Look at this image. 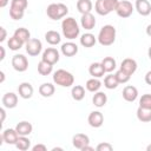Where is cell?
Instances as JSON below:
<instances>
[{"label": "cell", "mask_w": 151, "mask_h": 151, "mask_svg": "<svg viewBox=\"0 0 151 151\" xmlns=\"http://www.w3.org/2000/svg\"><path fill=\"white\" fill-rule=\"evenodd\" d=\"M61 31H63L64 37L68 40H73L76 38H78V35L80 33L79 25L76 21V19L72 17H68L61 21Z\"/></svg>", "instance_id": "cell-1"}, {"label": "cell", "mask_w": 151, "mask_h": 151, "mask_svg": "<svg viewBox=\"0 0 151 151\" xmlns=\"http://www.w3.org/2000/svg\"><path fill=\"white\" fill-rule=\"evenodd\" d=\"M116 28L112 25H105L100 28L98 34V41L103 46H110L116 40Z\"/></svg>", "instance_id": "cell-2"}, {"label": "cell", "mask_w": 151, "mask_h": 151, "mask_svg": "<svg viewBox=\"0 0 151 151\" xmlns=\"http://www.w3.org/2000/svg\"><path fill=\"white\" fill-rule=\"evenodd\" d=\"M53 81L61 87H70L74 83V77L71 72L60 68L53 73Z\"/></svg>", "instance_id": "cell-3"}, {"label": "cell", "mask_w": 151, "mask_h": 151, "mask_svg": "<svg viewBox=\"0 0 151 151\" xmlns=\"http://www.w3.org/2000/svg\"><path fill=\"white\" fill-rule=\"evenodd\" d=\"M46 13H47V17L52 20H59L61 18H64L67 13H68V8L66 5L64 4H51L47 6V9H46Z\"/></svg>", "instance_id": "cell-4"}, {"label": "cell", "mask_w": 151, "mask_h": 151, "mask_svg": "<svg viewBox=\"0 0 151 151\" xmlns=\"http://www.w3.org/2000/svg\"><path fill=\"white\" fill-rule=\"evenodd\" d=\"M118 2V0H97L94 9L99 15H107L112 11H116Z\"/></svg>", "instance_id": "cell-5"}, {"label": "cell", "mask_w": 151, "mask_h": 151, "mask_svg": "<svg viewBox=\"0 0 151 151\" xmlns=\"http://www.w3.org/2000/svg\"><path fill=\"white\" fill-rule=\"evenodd\" d=\"M25 46H26V52L28 53V55H32V57L38 55L42 50V44L37 38H31L25 44Z\"/></svg>", "instance_id": "cell-6"}, {"label": "cell", "mask_w": 151, "mask_h": 151, "mask_svg": "<svg viewBox=\"0 0 151 151\" xmlns=\"http://www.w3.org/2000/svg\"><path fill=\"white\" fill-rule=\"evenodd\" d=\"M12 66L18 72H25L28 68V60L24 54H15L12 58Z\"/></svg>", "instance_id": "cell-7"}, {"label": "cell", "mask_w": 151, "mask_h": 151, "mask_svg": "<svg viewBox=\"0 0 151 151\" xmlns=\"http://www.w3.org/2000/svg\"><path fill=\"white\" fill-rule=\"evenodd\" d=\"M133 12V6L130 1H126V0H123V1H119L118 5H117V8H116V13L118 14V17L120 18H129Z\"/></svg>", "instance_id": "cell-8"}, {"label": "cell", "mask_w": 151, "mask_h": 151, "mask_svg": "<svg viewBox=\"0 0 151 151\" xmlns=\"http://www.w3.org/2000/svg\"><path fill=\"white\" fill-rule=\"evenodd\" d=\"M59 52L57 51V48L54 47H47L44 52H42V57H41V60L51 64V65H54L59 61Z\"/></svg>", "instance_id": "cell-9"}, {"label": "cell", "mask_w": 151, "mask_h": 151, "mask_svg": "<svg viewBox=\"0 0 151 151\" xmlns=\"http://www.w3.org/2000/svg\"><path fill=\"white\" fill-rule=\"evenodd\" d=\"M72 144H73V146H74L76 149L83 150L86 145L90 144V138H88V136L85 134V133H77V134H74L73 138H72Z\"/></svg>", "instance_id": "cell-10"}, {"label": "cell", "mask_w": 151, "mask_h": 151, "mask_svg": "<svg viewBox=\"0 0 151 151\" xmlns=\"http://www.w3.org/2000/svg\"><path fill=\"white\" fill-rule=\"evenodd\" d=\"M87 122H88L90 126H92V127H100L104 123V116L100 111H92L88 114Z\"/></svg>", "instance_id": "cell-11"}, {"label": "cell", "mask_w": 151, "mask_h": 151, "mask_svg": "<svg viewBox=\"0 0 151 151\" xmlns=\"http://www.w3.org/2000/svg\"><path fill=\"white\" fill-rule=\"evenodd\" d=\"M120 70H123L127 74L132 76L137 71V61L132 58H125L120 64Z\"/></svg>", "instance_id": "cell-12"}, {"label": "cell", "mask_w": 151, "mask_h": 151, "mask_svg": "<svg viewBox=\"0 0 151 151\" xmlns=\"http://www.w3.org/2000/svg\"><path fill=\"white\" fill-rule=\"evenodd\" d=\"M134 8L143 17H146L151 13V4L149 2V0H136Z\"/></svg>", "instance_id": "cell-13"}, {"label": "cell", "mask_w": 151, "mask_h": 151, "mask_svg": "<svg viewBox=\"0 0 151 151\" xmlns=\"http://www.w3.org/2000/svg\"><path fill=\"white\" fill-rule=\"evenodd\" d=\"M80 24H81V27L90 31V29H93L94 26H96V18L92 13H85V14H81V19H80Z\"/></svg>", "instance_id": "cell-14"}, {"label": "cell", "mask_w": 151, "mask_h": 151, "mask_svg": "<svg viewBox=\"0 0 151 151\" xmlns=\"http://www.w3.org/2000/svg\"><path fill=\"white\" fill-rule=\"evenodd\" d=\"M2 105L6 109H14L18 105V96L13 92H7L2 97Z\"/></svg>", "instance_id": "cell-15"}, {"label": "cell", "mask_w": 151, "mask_h": 151, "mask_svg": "<svg viewBox=\"0 0 151 151\" xmlns=\"http://www.w3.org/2000/svg\"><path fill=\"white\" fill-rule=\"evenodd\" d=\"M33 86L29 84V83H21L18 87V92H19V96L22 98V99H29L32 96H33Z\"/></svg>", "instance_id": "cell-16"}, {"label": "cell", "mask_w": 151, "mask_h": 151, "mask_svg": "<svg viewBox=\"0 0 151 151\" xmlns=\"http://www.w3.org/2000/svg\"><path fill=\"white\" fill-rule=\"evenodd\" d=\"M137 97H138V90H137V87H134L132 85H127V86L124 87V90H123V98L126 101L132 103V101H134L137 99Z\"/></svg>", "instance_id": "cell-17"}, {"label": "cell", "mask_w": 151, "mask_h": 151, "mask_svg": "<svg viewBox=\"0 0 151 151\" xmlns=\"http://www.w3.org/2000/svg\"><path fill=\"white\" fill-rule=\"evenodd\" d=\"M60 50L65 57H73L78 53V46H77V44H74L72 41H67V42L63 44Z\"/></svg>", "instance_id": "cell-18"}, {"label": "cell", "mask_w": 151, "mask_h": 151, "mask_svg": "<svg viewBox=\"0 0 151 151\" xmlns=\"http://www.w3.org/2000/svg\"><path fill=\"white\" fill-rule=\"evenodd\" d=\"M1 136H2L5 143H7V144H14V145H15L18 138H19V134H18V132H17L15 129H6L1 133Z\"/></svg>", "instance_id": "cell-19"}, {"label": "cell", "mask_w": 151, "mask_h": 151, "mask_svg": "<svg viewBox=\"0 0 151 151\" xmlns=\"http://www.w3.org/2000/svg\"><path fill=\"white\" fill-rule=\"evenodd\" d=\"M15 130L18 132L19 136H28L32 133V130H33V126L31 123L26 122V120H22V122H19L15 126Z\"/></svg>", "instance_id": "cell-20"}, {"label": "cell", "mask_w": 151, "mask_h": 151, "mask_svg": "<svg viewBox=\"0 0 151 151\" xmlns=\"http://www.w3.org/2000/svg\"><path fill=\"white\" fill-rule=\"evenodd\" d=\"M88 73L93 78H101L105 74V70H104L101 63H92L88 67Z\"/></svg>", "instance_id": "cell-21"}, {"label": "cell", "mask_w": 151, "mask_h": 151, "mask_svg": "<svg viewBox=\"0 0 151 151\" xmlns=\"http://www.w3.org/2000/svg\"><path fill=\"white\" fill-rule=\"evenodd\" d=\"M137 118L142 123H149L151 122V109H145V107H138L137 109Z\"/></svg>", "instance_id": "cell-22"}, {"label": "cell", "mask_w": 151, "mask_h": 151, "mask_svg": "<svg viewBox=\"0 0 151 151\" xmlns=\"http://www.w3.org/2000/svg\"><path fill=\"white\" fill-rule=\"evenodd\" d=\"M54 91H55L54 85L51 84V83H44V84H41V85L39 86V93H40L42 97H45V98L53 96V94H54Z\"/></svg>", "instance_id": "cell-23"}, {"label": "cell", "mask_w": 151, "mask_h": 151, "mask_svg": "<svg viewBox=\"0 0 151 151\" xmlns=\"http://www.w3.org/2000/svg\"><path fill=\"white\" fill-rule=\"evenodd\" d=\"M107 101V96L104 93V92H100V91H97L94 92V96L92 98V103L94 106L97 107H103Z\"/></svg>", "instance_id": "cell-24"}, {"label": "cell", "mask_w": 151, "mask_h": 151, "mask_svg": "<svg viewBox=\"0 0 151 151\" xmlns=\"http://www.w3.org/2000/svg\"><path fill=\"white\" fill-rule=\"evenodd\" d=\"M45 40L50 44V45H58L59 42H60V40H61V38H60V34L57 32V31H47L46 33H45Z\"/></svg>", "instance_id": "cell-25"}, {"label": "cell", "mask_w": 151, "mask_h": 151, "mask_svg": "<svg viewBox=\"0 0 151 151\" xmlns=\"http://www.w3.org/2000/svg\"><path fill=\"white\" fill-rule=\"evenodd\" d=\"M97 42V38L92 33H84L80 37V44L84 47H92Z\"/></svg>", "instance_id": "cell-26"}, {"label": "cell", "mask_w": 151, "mask_h": 151, "mask_svg": "<svg viewBox=\"0 0 151 151\" xmlns=\"http://www.w3.org/2000/svg\"><path fill=\"white\" fill-rule=\"evenodd\" d=\"M92 7H93V5H92V1L91 0H78L77 1V9L81 14L91 13Z\"/></svg>", "instance_id": "cell-27"}, {"label": "cell", "mask_w": 151, "mask_h": 151, "mask_svg": "<svg viewBox=\"0 0 151 151\" xmlns=\"http://www.w3.org/2000/svg\"><path fill=\"white\" fill-rule=\"evenodd\" d=\"M13 35H15L19 40H21L24 44H26L29 39H31V33H29V31L27 29V28H25V27H19V28H17L15 31H14V34Z\"/></svg>", "instance_id": "cell-28"}, {"label": "cell", "mask_w": 151, "mask_h": 151, "mask_svg": "<svg viewBox=\"0 0 151 151\" xmlns=\"http://www.w3.org/2000/svg\"><path fill=\"white\" fill-rule=\"evenodd\" d=\"M71 94L76 101H80L85 97V88L81 85H74L71 90Z\"/></svg>", "instance_id": "cell-29"}, {"label": "cell", "mask_w": 151, "mask_h": 151, "mask_svg": "<svg viewBox=\"0 0 151 151\" xmlns=\"http://www.w3.org/2000/svg\"><path fill=\"white\" fill-rule=\"evenodd\" d=\"M52 71H53V65H51V64H48V63H46L44 60L39 61V64H38V72H39V74L48 76V74L52 73Z\"/></svg>", "instance_id": "cell-30"}, {"label": "cell", "mask_w": 151, "mask_h": 151, "mask_svg": "<svg viewBox=\"0 0 151 151\" xmlns=\"http://www.w3.org/2000/svg\"><path fill=\"white\" fill-rule=\"evenodd\" d=\"M100 63H101V65H103L105 72H109V73H111V72L116 68V66H117L116 60H114L112 57H105Z\"/></svg>", "instance_id": "cell-31"}, {"label": "cell", "mask_w": 151, "mask_h": 151, "mask_svg": "<svg viewBox=\"0 0 151 151\" xmlns=\"http://www.w3.org/2000/svg\"><path fill=\"white\" fill-rule=\"evenodd\" d=\"M119 85L117 78H116V74H107L104 79V86L109 90H113V88H117V86Z\"/></svg>", "instance_id": "cell-32"}, {"label": "cell", "mask_w": 151, "mask_h": 151, "mask_svg": "<svg viewBox=\"0 0 151 151\" xmlns=\"http://www.w3.org/2000/svg\"><path fill=\"white\" fill-rule=\"evenodd\" d=\"M86 90L90 92H97L101 87V81L98 78H91L86 81Z\"/></svg>", "instance_id": "cell-33"}, {"label": "cell", "mask_w": 151, "mask_h": 151, "mask_svg": "<svg viewBox=\"0 0 151 151\" xmlns=\"http://www.w3.org/2000/svg\"><path fill=\"white\" fill-rule=\"evenodd\" d=\"M15 146H17V149H19L21 151L28 150L31 146V140L27 138V136H19V138L15 143Z\"/></svg>", "instance_id": "cell-34"}, {"label": "cell", "mask_w": 151, "mask_h": 151, "mask_svg": "<svg viewBox=\"0 0 151 151\" xmlns=\"http://www.w3.org/2000/svg\"><path fill=\"white\" fill-rule=\"evenodd\" d=\"M22 45H24V42H22L21 40H19L15 35L11 37V38L8 39V41H7V46H8L9 50H12V51H18V50H20V48L22 47Z\"/></svg>", "instance_id": "cell-35"}, {"label": "cell", "mask_w": 151, "mask_h": 151, "mask_svg": "<svg viewBox=\"0 0 151 151\" xmlns=\"http://www.w3.org/2000/svg\"><path fill=\"white\" fill-rule=\"evenodd\" d=\"M24 14H25V11L24 9H20V8L9 6V17L13 20H20V19H22Z\"/></svg>", "instance_id": "cell-36"}, {"label": "cell", "mask_w": 151, "mask_h": 151, "mask_svg": "<svg viewBox=\"0 0 151 151\" xmlns=\"http://www.w3.org/2000/svg\"><path fill=\"white\" fill-rule=\"evenodd\" d=\"M114 74H116V78H117V80H118L119 84H125V83H127V81L130 80V78H131L130 74H127L126 72H124V71L120 70V68H119Z\"/></svg>", "instance_id": "cell-37"}, {"label": "cell", "mask_w": 151, "mask_h": 151, "mask_svg": "<svg viewBox=\"0 0 151 151\" xmlns=\"http://www.w3.org/2000/svg\"><path fill=\"white\" fill-rule=\"evenodd\" d=\"M139 106L145 109H151V94L145 93L139 99Z\"/></svg>", "instance_id": "cell-38"}, {"label": "cell", "mask_w": 151, "mask_h": 151, "mask_svg": "<svg viewBox=\"0 0 151 151\" xmlns=\"http://www.w3.org/2000/svg\"><path fill=\"white\" fill-rule=\"evenodd\" d=\"M27 5H28L27 0H11V6L24 9V11L27 8Z\"/></svg>", "instance_id": "cell-39"}, {"label": "cell", "mask_w": 151, "mask_h": 151, "mask_svg": "<svg viewBox=\"0 0 151 151\" xmlns=\"http://www.w3.org/2000/svg\"><path fill=\"white\" fill-rule=\"evenodd\" d=\"M112 149H113V146H112L110 143H107V142L99 143V144L97 145V147H96L97 151H111Z\"/></svg>", "instance_id": "cell-40"}, {"label": "cell", "mask_w": 151, "mask_h": 151, "mask_svg": "<svg viewBox=\"0 0 151 151\" xmlns=\"http://www.w3.org/2000/svg\"><path fill=\"white\" fill-rule=\"evenodd\" d=\"M32 150H33V151H46L47 147H46L44 144H37V145H34V146L32 147Z\"/></svg>", "instance_id": "cell-41"}, {"label": "cell", "mask_w": 151, "mask_h": 151, "mask_svg": "<svg viewBox=\"0 0 151 151\" xmlns=\"http://www.w3.org/2000/svg\"><path fill=\"white\" fill-rule=\"evenodd\" d=\"M6 37H7V32H6V29H5L4 27H0V41H1V42L5 41Z\"/></svg>", "instance_id": "cell-42"}, {"label": "cell", "mask_w": 151, "mask_h": 151, "mask_svg": "<svg viewBox=\"0 0 151 151\" xmlns=\"http://www.w3.org/2000/svg\"><path fill=\"white\" fill-rule=\"evenodd\" d=\"M145 83H146L147 85H151V70L147 71L146 74H145Z\"/></svg>", "instance_id": "cell-43"}, {"label": "cell", "mask_w": 151, "mask_h": 151, "mask_svg": "<svg viewBox=\"0 0 151 151\" xmlns=\"http://www.w3.org/2000/svg\"><path fill=\"white\" fill-rule=\"evenodd\" d=\"M0 113H1V124H2L4 120H5V117H6V112H5V109L4 107L0 109Z\"/></svg>", "instance_id": "cell-44"}, {"label": "cell", "mask_w": 151, "mask_h": 151, "mask_svg": "<svg viewBox=\"0 0 151 151\" xmlns=\"http://www.w3.org/2000/svg\"><path fill=\"white\" fill-rule=\"evenodd\" d=\"M8 2H9V0H0V7H1V8L6 7Z\"/></svg>", "instance_id": "cell-45"}, {"label": "cell", "mask_w": 151, "mask_h": 151, "mask_svg": "<svg viewBox=\"0 0 151 151\" xmlns=\"http://www.w3.org/2000/svg\"><path fill=\"white\" fill-rule=\"evenodd\" d=\"M0 52H1V55H0V60H4L5 59V48L2 46H0Z\"/></svg>", "instance_id": "cell-46"}, {"label": "cell", "mask_w": 151, "mask_h": 151, "mask_svg": "<svg viewBox=\"0 0 151 151\" xmlns=\"http://www.w3.org/2000/svg\"><path fill=\"white\" fill-rule=\"evenodd\" d=\"M146 34L151 38V24H150V25H147V27H146Z\"/></svg>", "instance_id": "cell-47"}, {"label": "cell", "mask_w": 151, "mask_h": 151, "mask_svg": "<svg viewBox=\"0 0 151 151\" xmlns=\"http://www.w3.org/2000/svg\"><path fill=\"white\" fill-rule=\"evenodd\" d=\"M86 150H90V151H93L94 149H93L92 146H90V145H86V146H85V147H84V149H83L81 151H86Z\"/></svg>", "instance_id": "cell-48"}, {"label": "cell", "mask_w": 151, "mask_h": 151, "mask_svg": "<svg viewBox=\"0 0 151 151\" xmlns=\"http://www.w3.org/2000/svg\"><path fill=\"white\" fill-rule=\"evenodd\" d=\"M0 76H1V79H0V83H4V80H5V73L1 71L0 72Z\"/></svg>", "instance_id": "cell-49"}, {"label": "cell", "mask_w": 151, "mask_h": 151, "mask_svg": "<svg viewBox=\"0 0 151 151\" xmlns=\"http://www.w3.org/2000/svg\"><path fill=\"white\" fill-rule=\"evenodd\" d=\"M147 55H149V58L151 59V46H150L149 50H147Z\"/></svg>", "instance_id": "cell-50"}, {"label": "cell", "mask_w": 151, "mask_h": 151, "mask_svg": "<svg viewBox=\"0 0 151 151\" xmlns=\"http://www.w3.org/2000/svg\"><path fill=\"white\" fill-rule=\"evenodd\" d=\"M146 150H147V151H151V144H150V145H147V146H146Z\"/></svg>", "instance_id": "cell-51"}]
</instances>
